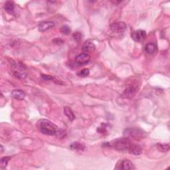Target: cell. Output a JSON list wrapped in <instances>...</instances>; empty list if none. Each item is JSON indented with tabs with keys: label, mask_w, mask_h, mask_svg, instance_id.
<instances>
[{
	"label": "cell",
	"mask_w": 170,
	"mask_h": 170,
	"mask_svg": "<svg viewBox=\"0 0 170 170\" xmlns=\"http://www.w3.org/2000/svg\"><path fill=\"white\" fill-rule=\"evenodd\" d=\"M3 148L2 146H1V152H3Z\"/></svg>",
	"instance_id": "obj_26"
},
{
	"label": "cell",
	"mask_w": 170,
	"mask_h": 170,
	"mask_svg": "<svg viewBox=\"0 0 170 170\" xmlns=\"http://www.w3.org/2000/svg\"><path fill=\"white\" fill-rule=\"evenodd\" d=\"M94 49H95L94 44L89 40H88L85 42H84V44L82 46L83 51L85 53H91L92 51H94Z\"/></svg>",
	"instance_id": "obj_10"
},
{
	"label": "cell",
	"mask_w": 170,
	"mask_h": 170,
	"mask_svg": "<svg viewBox=\"0 0 170 170\" xmlns=\"http://www.w3.org/2000/svg\"><path fill=\"white\" fill-rule=\"evenodd\" d=\"M11 95L14 98L17 100H24L25 97V93L20 89L13 90L11 92Z\"/></svg>",
	"instance_id": "obj_14"
},
{
	"label": "cell",
	"mask_w": 170,
	"mask_h": 170,
	"mask_svg": "<svg viewBox=\"0 0 170 170\" xmlns=\"http://www.w3.org/2000/svg\"><path fill=\"white\" fill-rule=\"evenodd\" d=\"M56 136L57 137H59V138H64L65 136H66V133H65V132L64 130H57V133H56Z\"/></svg>",
	"instance_id": "obj_23"
},
{
	"label": "cell",
	"mask_w": 170,
	"mask_h": 170,
	"mask_svg": "<svg viewBox=\"0 0 170 170\" xmlns=\"http://www.w3.org/2000/svg\"><path fill=\"white\" fill-rule=\"evenodd\" d=\"M129 152L130 153H132V155L134 156H139L142 153V148L139 145L135 144H132V146L129 150Z\"/></svg>",
	"instance_id": "obj_12"
},
{
	"label": "cell",
	"mask_w": 170,
	"mask_h": 170,
	"mask_svg": "<svg viewBox=\"0 0 170 170\" xmlns=\"http://www.w3.org/2000/svg\"><path fill=\"white\" fill-rule=\"evenodd\" d=\"M137 92V88L134 86H130L127 87L124 91L123 92L122 96L124 98L130 99L134 97Z\"/></svg>",
	"instance_id": "obj_7"
},
{
	"label": "cell",
	"mask_w": 170,
	"mask_h": 170,
	"mask_svg": "<svg viewBox=\"0 0 170 170\" xmlns=\"http://www.w3.org/2000/svg\"><path fill=\"white\" fill-rule=\"evenodd\" d=\"M124 137L134 140H140L146 136V133L141 129L138 128H128L124 132Z\"/></svg>",
	"instance_id": "obj_3"
},
{
	"label": "cell",
	"mask_w": 170,
	"mask_h": 170,
	"mask_svg": "<svg viewBox=\"0 0 170 170\" xmlns=\"http://www.w3.org/2000/svg\"><path fill=\"white\" fill-rule=\"evenodd\" d=\"M145 51L147 53L150 54V55H153L157 51V45L154 42H150V43L146 44L145 46Z\"/></svg>",
	"instance_id": "obj_11"
},
{
	"label": "cell",
	"mask_w": 170,
	"mask_h": 170,
	"mask_svg": "<svg viewBox=\"0 0 170 170\" xmlns=\"http://www.w3.org/2000/svg\"><path fill=\"white\" fill-rule=\"evenodd\" d=\"M90 61V56L88 54L83 53L77 55L75 58V61L79 65H84Z\"/></svg>",
	"instance_id": "obj_9"
},
{
	"label": "cell",
	"mask_w": 170,
	"mask_h": 170,
	"mask_svg": "<svg viewBox=\"0 0 170 170\" xmlns=\"http://www.w3.org/2000/svg\"><path fill=\"white\" fill-rule=\"evenodd\" d=\"M41 78L43 79V80H53L54 79V77L51 76V75L41 74Z\"/></svg>",
	"instance_id": "obj_24"
},
{
	"label": "cell",
	"mask_w": 170,
	"mask_h": 170,
	"mask_svg": "<svg viewBox=\"0 0 170 170\" xmlns=\"http://www.w3.org/2000/svg\"><path fill=\"white\" fill-rule=\"evenodd\" d=\"M61 32L62 33H63L64 35H69L71 32V29L69 28L68 25H63L61 27V28L60 29Z\"/></svg>",
	"instance_id": "obj_20"
},
{
	"label": "cell",
	"mask_w": 170,
	"mask_h": 170,
	"mask_svg": "<svg viewBox=\"0 0 170 170\" xmlns=\"http://www.w3.org/2000/svg\"><path fill=\"white\" fill-rule=\"evenodd\" d=\"M37 128L40 132L48 136H53L57 133V126L51 121L46 119H41L37 122Z\"/></svg>",
	"instance_id": "obj_1"
},
{
	"label": "cell",
	"mask_w": 170,
	"mask_h": 170,
	"mask_svg": "<svg viewBox=\"0 0 170 170\" xmlns=\"http://www.w3.org/2000/svg\"><path fill=\"white\" fill-rule=\"evenodd\" d=\"M157 149L161 152H166L169 150V146L167 144H157Z\"/></svg>",
	"instance_id": "obj_18"
},
{
	"label": "cell",
	"mask_w": 170,
	"mask_h": 170,
	"mask_svg": "<svg viewBox=\"0 0 170 170\" xmlns=\"http://www.w3.org/2000/svg\"><path fill=\"white\" fill-rule=\"evenodd\" d=\"M70 148L72 150H75V151L82 152V151H84L86 147H85V146L83 144H82V143L79 142H75L72 143V144L70 145Z\"/></svg>",
	"instance_id": "obj_13"
},
{
	"label": "cell",
	"mask_w": 170,
	"mask_h": 170,
	"mask_svg": "<svg viewBox=\"0 0 170 170\" xmlns=\"http://www.w3.org/2000/svg\"><path fill=\"white\" fill-rule=\"evenodd\" d=\"M115 169H124V170H129V169H135L133 164L128 160H122L116 164V167Z\"/></svg>",
	"instance_id": "obj_5"
},
{
	"label": "cell",
	"mask_w": 170,
	"mask_h": 170,
	"mask_svg": "<svg viewBox=\"0 0 170 170\" xmlns=\"http://www.w3.org/2000/svg\"><path fill=\"white\" fill-rule=\"evenodd\" d=\"M126 24L124 22H114L110 25V29L114 33H122L126 29Z\"/></svg>",
	"instance_id": "obj_4"
},
{
	"label": "cell",
	"mask_w": 170,
	"mask_h": 170,
	"mask_svg": "<svg viewBox=\"0 0 170 170\" xmlns=\"http://www.w3.org/2000/svg\"><path fill=\"white\" fill-rule=\"evenodd\" d=\"M73 38H74V39L77 42L80 41L81 39H82V33L79 31L75 32L73 34Z\"/></svg>",
	"instance_id": "obj_22"
},
{
	"label": "cell",
	"mask_w": 170,
	"mask_h": 170,
	"mask_svg": "<svg viewBox=\"0 0 170 170\" xmlns=\"http://www.w3.org/2000/svg\"><path fill=\"white\" fill-rule=\"evenodd\" d=\"M146 37V33L144 30H142V29L136 30V31H134L132 32V39L136 42H143L145 40Z\"/></svg>",
	"instance_id": "obj_6"
},
{
	"label": "cell",
	"mask_w": 170,
	"mask_h": 170,
	"mask_svg": "<svg viewBox=\"0 0 170 170\" xmlns=\"http://www.w3.org/2000/svg\"><path fill=\"white\" fill-rule=\"evenodd\" d=\"M55 26L54 22L51 21H44L41 22L38 25V29L40 32H44L50 29L53 28Z\"/></svg>",
	"instance_id": "obj_8"
},
{
	"label": "cell",
	"mask_w": 170,
	"mask_h": 170,
	"mask_svg": "<svg viewBox=\"0 0 170 170\" xmlns=\"http://www.w3.org/2000/svg\"><path fill=\"white\" fill-rule=\"evenodd\" d=\"M10 159L11 157L7 156L2 157L1 159V161H0V167H1V168H6Z\"/></svg>",
	"instance_id": "obj_19"
},
{
	"label": "cell",
	"mask_w": 170,
	"mask_h": 170,
	"mask_svg": "<svg viewBox=\"0 0 170 170\" xmlns=\"http://www.w3.org/2000/svg\"><path fill=\"white\" fill-rule=\"evenodd\" d=\"M89 72L90 71L88 68H84L83 70H81L80 72H77V75L80 76H82V77H85V76H87L88 75H89Z\"/></svg>",
	"instance_id": "obj_21"
},
{
	"label": "cell",
	"mask_w": 170,
	"mask_h": 170,
	"mask_svg": "<svg viewBox=\"0 0 170 170\" xmlns=\"http://www.w3.org/2000/svg\"><path fill=\"white\" fill-rule=\"evenodd\" d=\"M64 113L67 116V118L70 120L71 121H73L75 118V114L73 113L72 110L70 109V108H68L67 106H65V109H64Z\"/></svg>",
	"instance_id": "obj_16"
},
{
	"label": "cell",
	"mask_w": 170,
	"mask_h": 170,
	"mask_svg": "<svg viewBox=\"0 0 170 170\" xmlns=\"http://www.w3.org/2000/svg\"><path fill=\"white\" fill-rule=\"evenodd\" d=\"M133 144L130 139L126 137L120 138L111 142L110 146L120 152H129V150Z\"/></svg>",
	"instance_id": "obj_2"
},
{
	"label": "cell",
	"mask_w": 170,
	"mask_h": 170,
	"mask_svg": "<svg viewBox=\"0 0 170 170\" xmlns=\"http://www.w3.org/2000/svg\"><path fill=\"white\" fill-rule=\"evenodd\" d=\"M110 128L109 125L108 124H102L101 126L98 128V132L102 134H106L109 132V130Z\"/></svg>",
	"instance_id": "obj_17"
},
{
	"label": "cell",
	"mask_w": 170,
	"mask_h": 170,
	"mask_svg": "<svg viewBox=\"0 0 170 170\" xmlns=\"http://www.w3.org/2000/svg\"><path fill=\"white\" fill-rule=\"evenodd\" d=\"M53 42H54L55 44H57V45H61V44H63V42H64V41L63 39H59V38H57V39H55L53 41Z\"/></svg>",
	"instance_id": "obj_25"
},
{
	"label": "cell",
	"mask_w": 170,
	"mask_h": 170,
	"mask_svg": "<svg viewBox=\"0 0 170 170\" xmlns=\"http://www.w3.org/2000/svg\"><path fill=\"white\" fill-rule=\"evenodd\" d=\"M4 9L7 13L9 14H13L14 12V3L12 1H7L5 3Z\"/></svg>",
	"instance_id": "obj_15"
}]
</instances>
